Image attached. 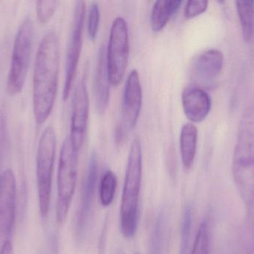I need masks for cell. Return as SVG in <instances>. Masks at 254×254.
Listing matches in <instances>:
<instances>
[{
	"mask_svg": "<svg viewBox=\"0 0 254 254\" xmlns=\"http://www.w3.org/2000/svg\"><path fill=\"white\" fill-rule=\"evenodd\" d=\"M56 149V132L53 126L49 125L42 133L36 157V177L39 210L42 217L44 219L47 217L50 209Z\"/></svg>",
	"mask_w": 254,
	"mask_h": 254,
	"instance_id": "cell-4",
	"label": "cell"
},
{
	"mask_svg": "<svg viewBox=\"0 0 254 254\" xmlns=\"http://www.w3.org/2000/svg\"><path fill=\"white\" fill-rule=\"evenodd\" d=\"M61 46L58 33L49 31L40 40L33 75V113L37 125L50 116L58 94Z\"/></svg>",
	"mask_w": 254,
	"mask_h": 254,
	"instance_id": "cell-1",
	"label": "cell"
},
{
	"mask_svg": "<svg viewBox=\"0 0 254 254\" xmlns=\"http://www.w3.org/2000/svg\"><path fill=\"white\" fill-rule=\"evenodd\" d=\"M16 182L10 169L0 174V237L10 235L16 213Z\"/></svg>",
	"mask_w": 254,
	"mask_h": 254,
	"instance_id": "cell-11",
	"label": "cell"
},
{
	"mask_svg": "<svg viewBox=\"0 0 254 254\" xmlns=\"http://www.w3.org/2000/svg\"><path fill=\"white\" fill-rule=\"evenodd\" d=\"M208 7V1L201 0V1H187L185 7V17L190 19L195 17L204 13Z\"/></svg>",
	"mask_w": 254,
	"mask_h": 254,
	"instance_id": "cell-26",
	"label": "cell"
},
{
	"mask_svg": "<svg viewBox=\"0 0 254 254\" xmlns=\"http://www.w3.org/2000/svg\"><path fill=\"white\" fill-rule=\"evenodd\" d=\"M166 217L161 213L155 220L149 241V254H164L166 237Z\"/></svg>",
	"mask_w": 254,
	"mask_h": 254,
	"instance_id": "cell-19",
	"label": "cell"
},
{
	"mask_svg": "<svg viewBox=\"0 0 254 254\" xmlns=\"http://www.w3.org/2000/svg\"><path fill=\"white\" fill-rule=\"evenodd\" d=\"M190 254H209V229L206 221L200 225Z\"/></svg>",
	"mask_w": 254,
	"mask_h": 254,
	"instance_id": "cell-23",
	"label": "cell"
},
{
	"mask_svg": "<svg viewBox=\"0 0 254 254\" xmlns=\"http://www.w3.org/2000/svg\"><path fill=\"white\" fill-rule=\"evenodd\" d=\"M89 116V97L86 82L81 79L76 85L72 100L69 137L77 150L83 146Z\"/></svg>",
	"mask_w": 254,
	"mask_h": 254,
	"instance_id": "cell-9",
	"label": "cell"
},
{
	"mask_svg": "<svg viewBox=\"0 0 254 254\" xmlns=\"http://www.w3.org/2000/svg\"><path fill=\"white\" fill-rule=\"evenodd\" d=\"M128 25L123 16H116L110 28L106 49L107 71L112 86H119L126 74L129 56Z\"/></svg>",
	"mask_w": 254,
	"mask_h": 254,
	"instance_id": "cell-7",
	"label": "cell"
},
{
	"mask_svg": "<svg viewBox=\"0 0 254 254\" xmlns=\"http://www.w3.org/2000/svg\"><path fill=\"white\" fill-rule=\"evenodd\" d=\"M249 210V216L240 229L241 254H254V209Z\"/></svg>",
	"mask_w": 254,
	"mask_h": 254,
	"instance_id": "cell-20",
	"label": "cell"
},
{
	"mask_svg": "<svg viewBox=\"0 0 254 254\" xmlns=\"http://www.w3.org/2000/svg\"><path fill=\"white\" fill-rule=\"evenodd\" d=\"M182 107L189 120L195 123L202 122L211 110L212 101L204 89L196 86H189L182 94Z\"/></svg>",
	"mask_w": 254,
	"mask_h": 254,
	"instance_id": "cell-13",
	"label": "cell"
},
{
	"mask_svg": "<svg viewBox=\"0 0 254 254\" xmlns=\"http://www.w3.org/2000/svg\"><path fill=\"white\" fill-rule=\"evenodd\" d=\"M182 0H158L151 10L150 26L155 32L164 29L171 16L179 10Z\"/></svg>",
	"mask_w": 254,
	"mask_h": 254,
	"instance_id": "cell-17",
	"label": "cell"
},
{
	"mask_svg": "<svg viewBox=\"0 0 254 254\" xmlns=\"http://www.w3.org/2000/svg\"><path fill=\"white\" fill-rule=\"evenodd\" d=\"M79 152L69 136H67L61 147L58 164L56 219L59 225H62L66 220L75 191L78 174Z\"/></svg>",
	"mask_w": 254,
	"mask_h": 254,
	"instance_id": "cell-6",
	"label": "cell"
},
{
	"mask_svg": "<svg viewBox=\"0 0 254 254\" xmlns=\"http://www.w3.org/2000/svg\"><path fill=\"white\" fill-rule=\"evenodd\" d=\"M192 211L190 205H187L182 218L181 244L179 254H188L192 228Z\"/></svg>",
	"mask_w": 254,
	"mask_h": 254,
	"instance_id": "cell-22",
	"label": "cell"
},
{
	"mask_svg": "<svg viewBox=\"0 0 254 254\" xmlns=\"http://www.w3.org/2000/svg\"><path fill=\"white\" fill-rule=\"evenodd\" d=\"M100 19H101V12L98 3L93 1L89 6L88 12V34L91 40H95L98 35L99 29Z\"/></svg>",
	"mask_w": 254,
	"mask_h": 254,
	"instance_id": "cell-25",
	"label": "cell"
},
{
	"mask_svg": "<svg viewBox=\"0 0 254 254\" xmlns=\"http://www.w3.org/2000/svg\"><path fill=\"white\" fill-rule=\"evenodd\" d=\"M59 1L56 0H49V1H41L39 0L36 2V11L37 17L39 22L41 23H46L52 19L55 14Z\"/></svg>",
	"mask_w": 254,
	"mask_h": 254,
	"instance_id": "cell-24",
	"label": "cell"
},
{
	"mask_svg": "<svg viewBox=\"0 0 254 254\" xmlns=\"http://www.w3.org/2000/svg\"><path fill=\"white\" fill-rule=\"evenodd\" d=\"M117 186V177L112 170H107L103 176L100 186L101 205L109 207L114 200Z\"/></svg>",
	"mask_w": 254,
	"mask_h": 254,
	"instance_id": "cell-21",
	"label": "cell"
},
{
	"mask_svg": "<svg viewBox=\"0 0 254 254\" xmlns=\"http://www.w3.org/2000/svg\"><path fill=\"white\" fill-rule=\"evenodd\" d=\"M86 16V3L84 1H77L74 7L72 27L69 40L67 46L65 58V74L64 82L63 98L68 99L72 87L73 82L77 73L81 54L84 31V21Z\"/></svg>",
	"mask_w": 254,
	"mask_h": 254,
	"instance_id": "cell-8",
	"label": "cell"
},
{
	"mask_svg": "<svg viewBox=\"0 0 254 254\" xmlns=\"http://www.w3.org/2000/svg\"><path fill=\"white\" fill-rule=\"evenodd\" d=\"M198 130L192 122L185 123L181 128L180 152L182 164L186 169L192 167L196 155Z\"/></svg>",
	"mask_w": 254,
	"mask_h": 254,
	"instance_id": "cell-16",
	"label": "cell"
},
{
	"mask_svg": "<svg viewBox=\"0 0 254 254\" xmlns=\"http://www.w3.org/2000/svg\"><path fill=\"white\" fill-rule=\"evenodd\" d=\"M142 146L140 138L131 142L128 152L126 175L121 203L120 223L122 234L133 238L138 225V205L142 179Z\"/></svg>",
	"mask_w": 254,
	"mask_h": 254,
	"instance_id": "cell-3",
	"label": "cell"
},
{
	"mask_svg": "<svg viewBox=\"0 0 254 254\" xmlns=\"http://www.w3.org/2000/svg\"><path fill=\"white\" fill-rule=\"evenodd\" d=\"M34 38V22L28 16L18 28L13 41L10 69L6 81V91L9 95H17L23 89L29 68Z\"/></svg>",
	"mask_w": 254,
	"mask_h": 254,
	"instance_id": "cell-5",
	"label": "cell"
},
{
	"mask_svg": "<svg viewBox=\"0 0 254 254\" xmlns=\"http://www.w3.org/2000/svg\"><path fill=\"white\" fill-rule=\"evenodd\" d=\"M110 84L107 71L106 49L102 45L98 51L95 68L94 92L97 110L100 114H104L110 104Z\"/></svg>",
	"mask_w": 254,
	"mask_h": 254,
	"instance_id": "cell-15",
	"label": "cell"
},
{
	"mask_svg": "<svg viewBox=\"0 0 254 254\" xmlns=\"http://www.w3.org/2000/svg\"><path fill=\"white\" fill-rule=\"evenodd\" d=\"M236 7L240 18L243 38L246 43H249L253 39L254 33V1H237Z\"/></svg>",
	"mask_w": 254,
	"mask_h": 254,
	"instance_id": "cell-18",
	"label": "cell"
},
{
	"mask_svg": "<svg viewBox=\"0 0 254 254\" xmlns=\"http://www.w3.org/2000/svg\"><path fill=\"white\" fill-rule=\"evenodd\" d=\"M116 254H125V252H123L122 250H119L117 252H116Z\"/></svg>",
	"mask_w": 254,
	"mask_h": 254,
	"instance_id": "cell-27",
	"label": "cell"
},
{
	"mask_svg": "<svg viewBox=\"0 0 254 254\" xmlns=\"http://www.w3.org/2000/svg\"><path fill=\"white\" fill-rule=\"evenodd\" d=\"M98 157L95 152H92L89 159L87 172L82 186L81 200L76 222V235L79 240L83 238L89 225L92 202L98 181Z\"/></svg>",
	"mask_w": 254,
	"mask_h": 254,
	"instance_id": "cell-12",
	"label": "cell"
},
{
	"mask_svg": "<svg viewBox=\"0 0 254 254\" xmlns=\"http://www.w3.org/2000/svg\"><path fill=\"white\" fill-rule=\"evenodd\" d=\"M143 103V90L140 75L132 70L127 77L124 90L122 121L119 126L128 135V131L135 127Z\"/></svg>",
	"mask_w": 254,
	"mask_h": 254,
	"instance_id": "cell-10",
	"label": "cell"
},
{
	"mask_svg": "<svg viewBox=\"0 0 254 254\" xmlns=\"http://www.w3.org/2000/svg\"><path fill=\"white\" fill-rule=\"evenodd\" d=\"M234 183L249 210L254 209V105L242 116L232 161Z\"/></svg>",
	"mask_w": 254,
	"mask_h": 254,
	"instance_id": "cell-2",
	"label": "cell"
},
{
	"mask_svg": "<svg viewBox=\"0 0 254 254\" xmlns=\"http://www.w3.org/2000/svg\"><path fill=\"white\" fill-rule=\"evenodd\" d=\"M223 67V53L219 49H210L195 58L192 66V73L199 82L210 83L220 75Z\"/></svg>",
	"mask_w": 254,
	"mask_h": 254,
	"instance_id": "cell-14",
	"label": "cell"
}]
</instances>
